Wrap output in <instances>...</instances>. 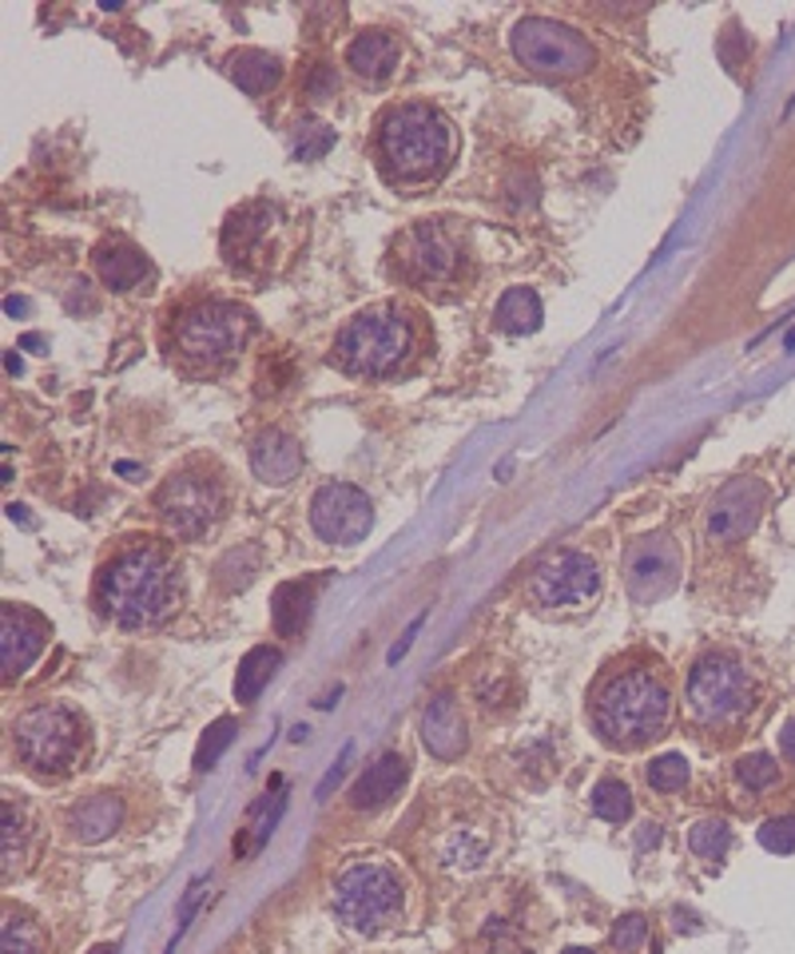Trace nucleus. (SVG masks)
Returning <instances> with one entry per match:
<instances>
[{"instance_id":"f257e3e1","label":"nucleus","mask_w":795,"mask_h":954,"mask_svg":"<svg viewBox=\"0 0 795 954\" xmlns=\"http://www.w3.org/2000/svg\"><path fill=\"white\" fill-rule=\"evenodd\" d=\"M183 581L171 553L152 541H128L100 565L95 601L112 621L128 629L160 624L180 609Z\"/></svg>"},{"instance_id":"f03ea898","label":"nucleus","mask_w":795,"mask_h":954,"mask_svg":"<svg viewBox=\"0 0 795 954\" xmlns=\"http://www.w3.org/2000/svg\"><path fill=\"white\" fill-rule=\"evenodd\" d=\"M673 724V689L653 664H625L601 676L593 692V727L608 747L636 752Z\"/></svg>"},{"instance_id":"7ed1b4c3","label":"nucleus","mask_w":795,"mask_h":954,"mask_svg":"<svg viewBox=\"0 0 795 954\" xmlns=\"http://www.w3.org/2000/svg\"><path fill=\"white\" fill-rule=\"evenodd\" d=\"M454 123L430 104H398L379 123V160L390 180L430 183L454 160Z\"/></svg>"},{"instance_id":"20e7f679","label":"nucleus","mask_w":795,"mask_h":954,"mask_svg":"<svg viewBox=\"0 0 795 954\" xmlns=\"http://www.w3.org/2000/svg\"><path fill=\"white\" fill-rule=\"evenodd\" d=\"M417 350V327L410 311L394 303L366 307L342 327L334 342V359L342 370L362 374V379H386L402 370Z\"/></svg>"},{"instance_id":"39448f33","label":"nucleus","mask_w":795,"mask_h":954,"mask_svg":"<svg viewBox=\"0 0 795 954\" xmlns=\"http://www.w3.org/2000/svg\"><path fill=\"white\" fill-rule=\"evenodd\" d=\"M251 339V314L239 303L203 299L175 314L171 354L191 370H219L235 359Z\"/></svg>"},{"instance_id":"423d86ee","label":"nucleus","mask_w":795,"mask_h":954,"mask_svg":"<svg viewBox=\"0 0 795 954\" xmlns=\"http://www.w3.org/2000/svg\"><path fill=\"white\" fill-rule=\"evenodd\" d=\"M334 915L351 931L379 935L406 915V878L382 860H354L334 878Z\"/></svg>"},{"instance_id":"0eeeda50","label":"nucleus","mask_w":795,"mask_h":954,"mask_svg":"<svg viewBox=\"0 0 795 954\" xmlns=\"http://www.w3.org/2000/svg\"><path fill=\"white\" fill-rule=\"evenodd\" d=\"M688 700L692 720L701 727H732L748 716L756 704V684H752L748 664L732 652H708L692 664L688 672Z\"/></svg>"},{"instance_id":"6e6552de","label":"nucleus","mask_w":795,"mask_h":954,"mask_svg":"<svg viewBox=\"0 0 795 954\" xmlns=\"http://www.w3.org/2000/svg\"><path fill=\"white\" fill-rule=\"evenodd\" d=\"M20 760L37 775H68L84 756V724L72 709L40 704L12 724Z\"/></svg>"},{"instance_id":"1a4fd4ad","label":"nucleus","mask_w":795,"mask_h":954,"mask_svg":"<svg viewBox=\"0 0 795 954\" xmlns=\"http://www.w3.org/2000/svg\"><path fill=\"white\" fill-rule=\"evenodd\" d=\"M223 505H228V493L215 473L188 465V470L171 473L168 482L155 493V510H160L163 525H168L175 538H203L208 530H215V521L223 518Z\"/></svg>"},{"instance_id":"9d476101","label":"nucleus","mask_w":795,"mask_h":954,"mask_svg":"<svg viewBox=\"0 0 795 954\" xmlns=\"http://www.w3.org/2000/svg\"><path fill=\"white\" fill-rule=\"evenodd\" d=\"M513 57L541 77H581L593 64V44L568 24L550 17H525L513 24Z\"/></svg>"},{"instance_id":"9b49d317","label":"nucleus","mask_w":795,"mask_h":954,"mask_svg":"<svg viewBox=\"0 0 795 954\" xmlns=\"http://www.w3.org/2000/svg\"><path fill=\"white\" fill-rule=\"evenodd\" d=\"M398 267L414 283H454L462 271V235L442 219H422L394 247Z\"/></svg>"},{"instance_id":"f8f14e48","label":"nucleus","mask_w":795,"mask_h":954,"mask_svg":"<svg viewBox=\"0 0 795 954\" xmlns=\"http://www.w3.org/2000/svg\"><path fill=\"white\" fill-rule=\"evenodd\" d=\"M311 525L331 545H359L374 525V505L359 485L326 482L311 498Z\"/></svg>"},{"instance_id":"ddd939ff","label":"nucleus","mask_w":795,"mask_h":954,"mask_svg":"<svg viewBox=\"0 0 795 954\" xmlns=\"http://www.w3.org/2000/svg\"><path fill=\"white\" fill-rule=\"evenodd\" d=\"M601 593V569L581 549H565L537 569L530 596L541 609H577Z\"/></svg>"},{"instance_id":"4468645a","label":"nucleus","mask_w":795,"mask_h":954,"mask_svg":"<svg viewBox=\"0 0 795 954\" xmlns=\"http://www.w3.org/2000/svg\"><path fill=\"white\" fill-rule=\"evenodd\" d=\"M764 505H767V485L756 482V478H736L704 510V538L716 541V545L744 541L759 525V518H764Z\"/></svg>"},{"instance_id":"2eb2a0df","label":"nucleus","mask_w":795,"mask_h":954,"mask_svg":"<svg viewBox=\"0 0 795 954\" xmlns=\"http://www.w3.org/2000/svg\"><path fill=\"white\" fill-rule=\"evenodd\" d=\"M681 581V553L664 533L656 538H641L625 558V585L628 596L641 605H653L661 596H668Z\"/></svg>"},{"instance_id":"dca6fc26","label":"nucleus","mask_w":795,"mask_h":954,"mask_svg":"<svg viewBox=\"0 0 795 954\" xmlns=\"http://www.w3.org/2000/svg\"><path fill=\"white\" fill-rule=\"evenodd\" d=\"M279 231V211L271 203H243L223 228V255L231 267H266Z\"/></svg>"},{"instance_id":"f3484780","label":"nucleus","mask_w":795,"mask_h":954,"mask_svg":"<svg viewBox=\"0 0 795 954\" xmlns=\"http://www.w3.org/2000/svg\"><path fill=\"white\" fill-rule=\"evenodd\" d=\"M48 644L44 616L29 613L20 605L0 609V664H4V681H17L37 664V656Z\"/></svg>"},{"instance_id":"a211bd4d","label":"nucleus","mask_w":795,"mask_h":954,"mask_svg":"<svg viewBox=\"0 0 795 954\" xmlns=\"http://www.w3.org/2000/svg\"><path fill=\"white\" fill-rule=\"evenodd\" d=\"M422 744L434 760L450 764L465 752V720L450 692H437L422 712Z\"/></svg>"},{"instance_id":"6ab92c4d","label":"nucleus","mask_w":795,"mask_h":954,"mask_svg":"<svg viewBox=\"0 0 795 954\" xmlns=\"http://www.w3.org/2000/svg\"><path fill=\"white\" fill-rule=\"evenodd\" d=\"M406 775H410V764L402 752H386L379 756L366 772L354 780L351 787V807L354 812H379L386 803L398 800V792L406 787Z\"/></svg>"},{"instance_id":"aec40b11","label":"nucleus","mask_w":795,"mask_h":954,"mask_svg":"<svg viewBox=\"0 0 795 954\" xmlns=\"http://www.w3.org/2000/svg\"><path fill=\"white\" fill-rule=\"evenodd\" d=\"M346 64H351L354 77L366 80V84H386L398 68H402V44L382 29L359 32V37L346 44Z\"/></svg>"},{"instance_id":"412c9836","label":"nucleus","mask_w":795,"mask_h":954,"mask_svg":"<svg viewBox=\"0 0 795 954\" xmlns=\"http://www.w3.org/2000/svg\"><path fill=\"white\" fill-rule=\"evenodd\" d=\"M251 470L259 482L266 485H286L303 473V445L294 442L283 430H263L251 445Z\"/></svg>"},{"instance_id":"4be33fe9","label":"nucleus","mask_w":795,"mask_h":954,"mask_svg":"<svg viewBox=\"0 0 795 954\" xmlns=\"http://www.w3.org/2000/svg\"><path fill=\"white\" fill-rule=\"evenodd\" d=\"M148 259L128 243H112V247H100L95 251V274H100V283L112 287V291H132L148 279Z\"/></svg>"},{"instance_id":"5701e85b","label":"nucleus","mask_w":795,"mask_h":954,"mask_svg":"<svg viewBox=\"0 0 795 954\" xmlns=\"http://www.w3.org/2000/svg\"><path fill=\"white\" fill-rule=\"evenodd\" d=\"M228 77L243 88L246 96H263L279 84L283 77V64H279L271 52H259V48H239L228 57Z\"/></svg>"},{"instance_id":"b1692460","label":"nucleus","mask_w":795,"mask_h":954,"mask_svg":"<svg viewBox=\"0 0 795 954\" xmlns=\"http://www.w3.org/2000/svg\"><path fill=\"white\" fill-rule=\"evenodd\" d=\"M120 820H123V803L115 800V795L100 792L72 812V835H77L80 843H100L120 827Z\"/></svg>"},{"instance_id":"393cba45","label":"nucleus","mask_w":795,"mask_h":954,"mask_svg":"<svg viewBox=\"0 0 795 954\" xmlns=\"http://www.w3.org/2000/svg\"><path fill=\"white\" fill-rule=\"evenodd\" d=\"M311 601H314V585H303V581H286V585L275 589L271 596V624H275L279 636H299L306 629V616H311Z\"/></svg>"},{"instance_id":"a878e982","label":"nucleus","mask_w":795,"mask_h":954,"mask_svg":"<svg viewBox=\"0 0 795 954\" xmlns=\"http://www.w3.org/2000/svg\"><path fill=\"white\" fill-rule=\"evenodd\" d=\"M283 664V656H279V649H271V644H259V649H251L239 661V672H235V700L239 704H255L259 692L266 689V681L275 676V669Z\"/></svg>"},{"instance_id":"bb28decb","label":"nucleus","mask_w":795,"mask_h":954,"mask_svg":"<svg viewBox=\"0 0 795 954\" xmlns=\"http://www.w3.org/2000/svg\"><path fill=\"white\" fill-rule=\"evenodd\" d=\"M541 319H545V311H541L537 291H530V287H513L497 303V327L505 334H533L541 327Z\"/></svg>"},{"instance_id":"cd10ccee","label":"nucleus","mask_w":795,"mask_h":954,"mask_svg":"<svg viewBox=\"0 0 795 954\" xmlns=\"http://www.w3.org/2000/svg\"><path fill=\"white\" fill-rule=\"evenodd\" d=\"M44 951V931L29 915L9 911L0 926V954H40Z\"/></svg>"},{"instance_id":"c85d7f7f","label":"nucleus","mask_w":795,"mask_h":954,"mask_svg":"<svg viewBox=\"0 0 795 954\" xmlns=\"http://www.w3.org/2000/svg\"><path fill=\"white\" fill-rule=\"evenodd\" d=\"M732 847V827L724 820H701V823H692V832H688V851L696 855V860L704 863H716L724 860Z\"/></svg>"},{"instance_id":"c756f323","label":"nucleus","mask_w":795,"mask_h":954,"mask_svg":"<svg viewBox=\"0 0 795 954\" xmlns=\"http://www.w3.org/2000/svg\"><path fill=\"white\" fill-rule=\"evenodd\" d=\"M259 573V549L255 545H243V549H231L228 558L215 565V581L223 593H239L255 581Z\"/></svg>"},{"instance_id":"7c9ffc66","label":"nucleus","mask_w":795,"mask_h":954,"mask_svg":"<svg viewBox=\"0 0 795 954\" xmlns=\"http://www.w3.org/2000/svg\"><path fill=\"white\" fill-rule=\"evenodd\" d=\"M588 803H593L596 820H605V823H625L628 815H633V792H628V784L613 780V775H608V780H601V784L593 787Z\"/></svg>"},{"instance_id":"2f4dec72","label":"nucleus","mask_w":795,"mask_h":954,"mask_svg":"<svg viewBox=\"0 0 795 954\" xmlns=\"http://www.w3.org/2000/svg\"><path fill=\"white\" fill-rule=\"evenodd\" d=\"M24 840H29V820L20 807H12V800H4V878H12V871L29 855Z\"/></svg>"},{"instance_id":"473e14b6","label":"nucleus","mask_w":795,"mask_h":954,"mask_svg":"<svg viewBox=\"0 0 795 954\" xmlns=\"http://www.w3.org/2000/svg\"><path fill=\"white\" fill-rule=\"evenodd\" d=\"M231 740H235V720H231V716L215 720V724L203 732V740H199V747H195V767H199V772H211V767L219 764V756H223V752L231 747Z\"/></svg>"},{"instance_id":"72a5a7b5","label":"nucleus","mask_w":795,"mask_h":954,"mask_svg":"<svg viewBox=\"0 0 795 954\" xmlns=\"http://www.w3.org/2000/svg\"><path fill=\"white\" fill-rule=\"evenodd\" d=\"M736 780L748 792H767V787L779 784V764L772 756H764V752H752V756H744L736 764Z\"/></svg>"},{"instance_id":"f704fd0d","label":"nucleus","mask_w":795,"mask_h":954,"mask_svg":"<svg viewBox=\"0 0 795 954\" xmlns=\"http://www.w3.org/2000/svg\"><path fill=\"white\" fill-rule=\"evenodd\" d=\"M644 780H648V784L656 787V792H664V795H673V792H681L684 784H688V760L684 756H661V760H653V764H648V772H644Z\"/></svg>"},{"instance_id":"c9c22d12","label":"nucleus","mask_w":795,"mask_h":954,"mask_svg":"<svg viewBox=\"0 0 795 954\" xmlns=\"http://www.w3.org/2000/svg\"><path fill=\"white\" fill-rule=\"evenodd\" d=\"M485 840H474V835L470 832H454L450 835V843H445V863H450V867H477V863L485 860Z\"/></svg>"},{"instance_id":"e433bc0d","label":"nucleus","mask_w":795,"mask_h":954,"mask_svg":"<svg viewBox=\"0 0 795 954\" xmlns=\"http://www.w3.org/2000/svg\"><path fill=\"white\" fill-rule=\"evenodd\" d=\"M759 843L772 855H792L795 851V815H776L759 827Z\"/></svg>"},{"instance_id":"4c0bfd02","label":"nucleus","mask_w":795,"mask_h":954,"mask_svg":"<svg viewBox=\"0 0 795 954\" xmlns=\"http://www.w3.org/2000/svg\"><path fill=\"white\" fill-rule=\"evenodd\" d=\"M644 943H648V923H644V915H625V918H616L613 926V946L621 954H641Z\"/></svg>"},{"instance_id":"58836bf2","label":"nucleus","mask_w":795,"mask_h":954,"mask_svg":"<svg viewBox=\"0 0 795 954\" xmlns=\"http://www.w3.org/2000/svg\"><path fill=\"white\" fill-rule=\"evenodd\" d=\"M331 143H334L331 128H322V123H303L299 148H294V160H322V155L331 152Z\"/></svg>"},{"instance_id":"ea45409f","label":"nucleus","mask_w":795,"mask_h":954,"mask_svg":"<svg viewBox=\"0 0 795 954\" xmlns=\"http://www.w3.org/2000/svg\"><path fill=\"white\" fill-rule=\"evenodd\" d=\"M334 92H339V77H334V68H331V64L311 68V77H306V96H311L314 104L331 100Z\"/></svg>"},{"instance_id":"a19ab883","label":"nucleus","mask_w":795,"mask_h":954,"mask_svg":"<svg viewBox=\"0 0 795 954\" xmlns=\"http://www.w3.org/2000/svg\"><path fill=\"white\" fill-rule=\"evenodd\" d=\"M346 760H351V744L342 747V756H339V764H334V767H331V772L322 775V784H319V800H326V795H331V787H334V784H339V780H342V767H346Z\"/></svg>"},{"instance_id":"79ce46f5","label":"nucleus","mask_w":795,"mask_h":954,"mask_svg":"<svg viewBox=\"0 0 795 954\" xmlns=\"http://www.w3.org/2000/svg\"><path fill=\"white\" fill-rule=\"evenodd\" d=\"M422 621H426V616H414V621H410V629H406V636H402V644H394V649H390V664H398V661H402V656L410 652V644H414V636H417V629H422Z\"/></svg>"},{"instance_id":"37998d69","label":"nucleus","mask_w":795,"mask_h":954,"mask_svg":"<svg viewBox=\"0 0 795 954\" xmlns=\"http://www.w3.org/2000/svg\"><path fill=\"white\" fill-rule=\"evenodd\" d=\"M779 752H784L787 764H795V720H787V724L779 727Z\"/></svg>"},{"instance_id":"c03bdc74","label":"nucleus","mask_w":795,"mask_h":954,"mask_svg":"<svg viewBox=\"0 0 795 954\" xmlns=\"http://www.w3.org/2000/svg\"><path fill=\"white\" fill-rule=\"evenodd\" d=\"M661 835H664V832L656 827V823H644V832L636 835V847H641V851H644V847H656V843H661Z\"/></svg>"},{"instance_id":"a18cd8bd","label":"nucleus","mask_w":795,"mask_h":954,"mask_svg":"<svg viewBox=\"0 0 795 954\" xmlns=\"http://www.w3.org/2000/svg\"><path fill=\"white\" fill-rule=\"evenodd\" d=\"M9 518L17 521V525H32V518H29V513H24V505H17V501H12V505H9Z\"/></svg>"},{"instance_id":"49530a36","label":"nucleus","mask_w":795,"mask_h":954,"mask_svg":"<svg viewBox=\"0 0 795 954\" xmlns=\"http://www.w3.org/2000/svg\"><path fill=\"white\" fill-rule=\"evenodd\" d=\"M4 311H9V314H29V303H24V299H12V294H9V299H4Z\"/></svg>"},{"instance_id":"de8ad7c7","label":"nucleus","mask_w":795,"mask_h":954,"mask_svg":"<svg viewBox=\"0 0 795 954\" xmlns=\"http://www.w3.org/2000/svg\"><path fill=\"white\" fill-rule=\"evenodd\" d=\"M20 347H24V350H40V347H44V339H40V334H24V339H20Z\"/></svg>"},{"instance_id":"09e8293b","label":"nucleus","mask_w":795,"mask_h":954,"mask_svg":"<svg viewBox=\"0 0 795 954\" xmlns=\"http://www.w3.org/2000/svg\"><path fill=\"white\" fill-rule=\"evenodd\" d=\"M4 366H9V374H20V359H17V350H9V359H4Z\"/></svg>"},{"instance_id":"8fccbe9b","label":"nucleus","mask_w":795,"mask_h":954,"mask_svg":"<svg viewBox=\"0 0 795 954\" xmlns=\"http://www.w3.org/2000/svg\"><path fill=\"white\" fill-rule=\"evenodd\" d=\"M565 954H593V951H588V946H568Z\"/></svg>"},{"instance_id":"3c124183","label":"nucleus","mask_w":795,"mask_h":954,"mask_svg":"<svg viewBox=\"0 0 795 954\" xmlns=\"http://www.w3.org/2000/svg\"><path fill=\"white\" fill-rule=\"evenodd\" d=\"M92 954H120V951H115V946H95Z\"/></svg>"},{"instance_id":"603ef678","label":"nucleus","mask_w":795,"mask_h":954,"mask_svg":"<svg viewBox=\"0 0 795 954\" xmlns=\"http://www.w3.org/2000/svg\"><path fill=\"white\" fill-rule=\"evenodd\" d=\"M784 347H787V350H795V331H787V339H784Z\"/></svg>"}]
</instances>
